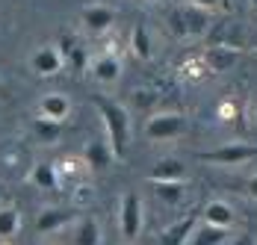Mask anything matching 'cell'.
<instances>
[{
  "instance_id": "10",
  "label": "cell",
  "mask_w": 257,
  "mask_h": 245,
  "mask_svg": "<svg viewBox=\"0 0 257 245\" xmlns=\"http://www.w3.org/2000/svg\"><path fill=\"white\" fill-rule=\"evenodd\" d=\"M112 160H115V154H112V148L106 139H89L86 148H83V163L89 166V169H109L112 166Z\"/></svg>"
},
{
  "instance_id": "2",
  "label": "cell",
  "mask_w": 257,
  "mask_h": 245,
  "mask_svg": "<svg viewBox=\"0 0 257 245\" xmlns=\"http://www.w3.org/2000/svg\"><path fill=\"white\" fill-rule=\"evenodd\" d=\"M172 30L178 36H186V39H198L210 30V12L201 9V6H192V3H183L172 12Z\"/></svg>"
},
{
  "instance_id": "21",
  "label": "cell",
  "mask_w": 257,
  "mask_h": 245,
  "mask_svg": "<svg viewBox=\"0 0 257 245\" xmlns=\"http://www.w3.org/2000/svg\"><path fill=\"white\" fill-rule=\"evenodd\" d=\"M56 48H59V53H62V59H68L77 71H83V68H86V50L80 48L71 36H62V42H59Z\"/></svg>"
},
{
  "instance_id": "19",
  "label": "cell",
  "mask_w": 257,
  "mask_h": 245,
  "mask_svg": "<svg viewBox=\"0 0 257 245\" xmlns=\"http://www.w3.org/2000/svg\"><path fill=\"white\" fill-rule=\"evenodd\" d=\"M74 245H101V221L86 216L74 227Z\"/></svg>"
},
{
  "instance_id": "1",
  "label": "cell",
  "mask_w": 257,
  "mask_h": 245,
  "mask_svg": "<svg viewBox=\"0 0 257 245\" xmlns=\"http://www.w3.org/2000/svg\"><path fill=\"white\" fill-rule=\"evenodd\" d=\"M95 109L101 112L103 124H106V142L112 148L115 157H124L127 154V145H130V118H127V109L115 100L103 98V95H95Z\"/></svg>"
},
{
  "instance_id": "16",
  "label": "cell",
  "mask_w": 257,
  "mask_h": 245,
  "mask_svg": "<svg viewBox=\"0 0 257 245\" xmlns=\"http://www.w3.org/2000/svg\"><path fill=\"white\" fill-rule=\"evenodd\" d=\"M198 216H201V221L216 224V227H225V230H231L233 221H236V213L231 210V204H225V201H210Z\"/></svg>"
},
{
  "instance_id": "8",
  "label": "cell",
  "mask_w": 257,
  "mask_h": 245,
  "mask_svg": "<svg viewBox=\"0 0 257 245\" xmlns=\"http://www.w3.org/2000/svg\"><path fill=\"white\" fill-rule=\"evenodd\" d=\"M92 77L101 83V86H115L118 80H121V74H124V62L115 56V53H101V56H95L92 59Z\"/></svg>"
},
{
  "instance_id": "31",
  "label": "cell",
  "mask_w": 257,
  "mask_h": 245,
  "mask_svg": "<svg viewBox=\"0 0 257 245\" xmlns=\"http://www.w3.org/2000/svg\"><path fill=\"white\" fill-rule=\"evenodd\" d=\"M48 245H51V242H48Z\"/></svg>"
},
{
  "instance_id": "27",
  "label": "cell",
  "mask_w": 257,
  "mask_h": 245,
  "mask_svg": "<svg viewBox=\"0 0 257 245\" xmlns=\"http://www.w3.org/2000/svg\"><path fill=\"white\" fill-rule=\"evenodd\" d=\"M251 9H254V12H257V0H251Z\"/></svg>"
},
{
  "instance_id": "7",
  "label": "cell",
  "mask_w": 257,
  "mask_h": 245,
  "mask_svg": "<svg viewBox=\"0 0 257 245\" xmlns=\"http://www.w3.org/2000/svg\"><path fill=\"white\" fill-rule=\"evenodd\" d=\"M62 65H65V59H62V53H59L56 45H42V48L33 50V56H30V71L39 74V77H56L62 71Z\"/></svg>"
},
{
  "instance_id": "17",
  "label": "cell",
  "mask_w": 257,
  "mask_h": 245,
  "mask_svg": "<svg viewBox=\"0 0 257 245\" xmlns=\"http://www.w3.org/2000/svg\"><path fill=\"white\" fill-rule=\"evenodd\" d=\"M30 183L36 189H45V192L59 189V172H56V166H51V163H36L33 172H30Z\"/></svg>"
},
{
  "instance_id": "28",
  "label": "cell",
  "mask_w": 257,
  "mask_h": 245,
  "mask_svg": "<svg viewBox=\"0 0 257 245\" xmlns=\"http://www.w3.org/2000/svg\"><path fill=\"white\" fill-rule=\"evenodd\" d=\"M145 3H157V0H145Z\"/></svg>"
},
{
  "instance_id": "11",
  "label": "cell",
  "mask_w": 257,
  "mask_h": 245,
  "mask_svg": "<svg viewBox=\"0 0 257 245\" xmlns=\"http://www.w3.org/2000/svg\"><path fill=\"white\" fill-rule=\"evenodd\" d=\"M68 112H71V100L65 98L62 92H48V95H42L39 100V115L42 118H51V121H65L68 118Z\"/></svg>"
},
{
  "instance_id": "29",
  "label": "cell",
  "mask_w": 257,
  "mask_h": 245,
  "mask_svg": "<svg viewBox=\"0 0 257 245\" xmlns=\"http://www.w3.org/2000/svg\"><path fill=\"white\" fill-rule=\"evenodd\" d=\"M254 118H257V109H254Z\"/></svg>"
},
{
  "instance_id": "23",
  "label": "cell",
  "mask_w": 257,
  "mask_h": 245,
  "mask_svg": "<svg viewBox=\"0 0 257 245\" xmlns=\"http://www.w3.org/2000/svg\"><path fill=\"white\" fill-rule=\"evenodd\" d=\"M59 127H62L59 121H51V118H42V115H39V118L33 121V133H36V139H39V142L51 145V142L59 139Z\"/></svg>"
},
{
  "instance_id": "4",
  "label": "cell",
  "mask_w": 257,
  "mask_h": 245,
  "mask_svg": "<svg viewBox=\"0 0 257 245\" xmlns=\"http://www.w3.org/2000/svg\"><path fill=\"white\" fill-rule=\"evenodd\" d=\"M186 133V118L180 112H157L145 121V139L151 142H172Z\"/></svg>"
},
{
  "instance_id": "5",
  "label": "cell",
  "mask_w": 257,
  "mask_h": 245,
  "mask_svg": "<svg viewBox=\"0 0 257 245\" xmlns=\"http://www.w3.org/2000/svg\"><path fill=\"white\" fill-rule=\"evenodd\" d=\"M198 160L216 163V166H245V163L257 160V145H251V142H228V145L216 148V151L198 154Z\"/></svg>"
},
{
  "instance_id": "30",
  "label": "cell",
  "mask_w": 257,
  "mask_h": 245,
  "mask_svg": "<svg viewBox=\"0 0 257 245\" xmlns=\"http://www.w3.org/2000/svg\"><path fill=\"white\" fill-rule=\"evenodd\" d=\"M0 245H6V242H0Z\"/></svg>"
},
{
  "instance_id": "15",
  "label": "cell",
  "mask_w": 257,
  "mask_h": 245,
  "mask_svg": "<svg viewBox=\"0 0 257 245\" xmlns=\"http://www.w3.org/2000/svg\"><path fill=\"white\" fill-rule=\"evenodd\" d=\"M228 239H231V230L207 224V221L198 219V224H195V230H192V236H189L186 245H225Z\"/></svg>"
},
{
  "instance_id": "9",
  "label": "cell",
  "mask_w": 257,
  "mask_h": 245,
  "mask_svg": "<svg viewBox=\"0 0 257 245\" xmlns=\"http://www.w3.org/2000/svg\"><path fill=\"white\" fill-rule=\"evenodd\" d=\"M201 59L213 74H228L239 62V50L231 48V45H213V48H207L201 53Z\"/></svg>"
},
{
  "instance_id": "22",
  "label": "cell",
  "mask_w": 257,
  "mask_h": 245,
  "mask_svg": "<svg viewBox=\"0 0 257 245\" xmlns=\"http://www.w3.org/2000/svg\"><path fill=\"white\" fill-rule=\"evenodd\" d=\"M21 227V213L15 207H0V242L12 239Z\"/></svg>"
},
{
  "instance_id": "6",
  "label": "cell",
  "mask_w": 257,
  "mask_h": 245,
  "mask_svg": "<svg viewBox=\"0 0 257 245\" xmlns=\"http://www.w3.org/2000/svg\"><path fill=\"white\" fill-rule=\"evenodd\" d=\"M115 9L112 6H106V3H89V6H83V12H80V24L86 27L89 33H95V36H103V33H109V27L115 24Z\"/></svg>"
},
{
  "instance_id": "20",
  "label": "cell",
  "mask_w": 257,
  "mask_h": 245,
  "mask_svg": "<svg viewBox=\"0 0 257 245\" xmlns=\"http://www.w3.org/2000/svg\"><path fill=\"white\" fill-rule=\"evenodd\" d=\"M130 50H133V56L136 59H142V62H148L151 59V33L145 30L142 24H136L133 30H130Z\"/></svg>"
},
{
  "instance_id": "3",
  "label": "cell",
  "mask_w": 257,
  "mask_h": 245,
  "mask_svg": "<svg viewBox=\"0 0 257 245\" xmlns=\"http://www.w3.org/2000/svg\"><path fill=\"white\" fill-rule=\"evenodd\" d=\"M142 224H145V207H142V198L136 192H124L118 201V230L121 236L133 242L139 233H142Z\"/></svg>"
},
{
  "instance_id": "14",
  "label": "cell",
  "mask_w": 257,
  "mask_h": 245,
  "mask_svg": "<svg viewBox=\"0 0 257 245\" xmlns=\"http://www.w3.org/2000/svg\"><path fill=\"white\" fill-rule=\"evenodd\" d=\"M148 180H186V166L180 163L178 157H163L157 160L154 166L148 169Z\"/></svg>"
},
{
  "instance_id": "24",
  "label": "cell",
  "mask_w": 257,
  "mask_h": 245,
  "mask_svg": "<svg viewBox=\"0 0 257 245\" xmlns=\"http://www.w3.org/2000/svg\"><path fill=\"white\" fill-rule=\"evenodd\" d=\"M186 3H192V6H201V9H207V12H213L222 0H186Z\"/></svg>"
},
{
  "instance_id": "18",
  "label": "cell",
  "mask_w": 257,
  "mask_h": 245,
  "mask_svg": "<svg viewBox=\"0 0 257 245\" xmlns=\"http://www.w3.org/2000/svg\"><path fill=\"white\" fill-rule=\"evenodd\" d=\"M151 189H154V195L160 198L163 204H169V207H178L180 201H183V195H186L183 180H154Z\"/></svg>"
},
{
  "instance_id": "13",
  "label": "cell",
  "mask_w": 257,
  "mask_h": 245,
  "mask_svg": "<svg viewBox=\"0 0 257 245\" xmlns=\"http://www.w3.org/2000/svg\"><path fill=\"white\" fill-rule=\"evenodd\" d=\"M71 221H74V213H71V210L48 207V210L39 213V219H36V230H39V233H56V230H62L65 224H71Z\"/></svg>"
},
{
  "instance_id": "26",
  "label": "cell",
  "mask_w": 257,
  "mask_h": 245,
  "mask_svg": "<svg viewBox=\"0 0 257 245\" xmlns=\"http://www.w3.org/2000/svg\"><path fill=\"white\" fill-rule=\"evenodd\" d=\"M225 245H254V242H251V236H248V233H239V236H233V239H228Z\"/></svg>"
},
{
  "instance_id": "25",
  "label": "cell",
  "mask_w": 257,
  "mask_h": 245,
  "mask_svg": "<svg viewBox=\"0 0 257 245\" xmlns=\"http://www.w3.org/2000/svg\"><path fill=\"white\" fill-rule=\"evenodd\" d=\"M245 192H248V198H251V201H257V172L248 177V183H245Z\"/></svg>"
},
{
  "instance_id": "12",
  "label": "cell",
  "mask_w": 257,
  "mask_h": 245,
  "mask_svg": "<svg viewBox=\"0 0 257 245\" xmlns=\"http://www.w3.org/2000/svg\"><path fill=\"white\" fill-rule=\"evenodd\" d=\"M198 213H189V216H183L180 221L175 224H169L166 230H163V236H160V242L163 245H186L189 242V236H192V230H195V224H198Z\"/></svg>"
}]
</instances>
